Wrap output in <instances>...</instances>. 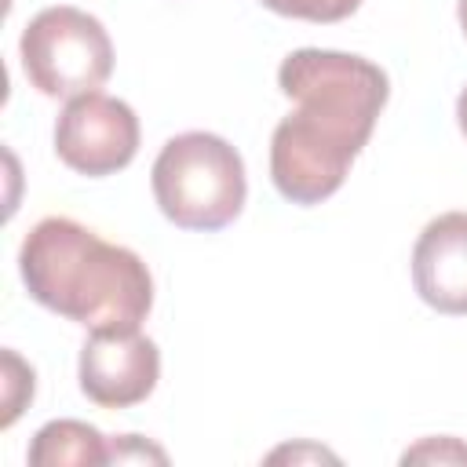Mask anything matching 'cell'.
<instances>
[{
	"instance_id": "cell-14",
	"label": "cell",
	"mask_w": 467,
	"mask_h": 467,
	"mask_svg": "<svg viewBox=\"0 0 467 467\" xmlns=\"http://www.w3.org/2000/svg\"><path fill=\"white\" fill-rule=\"evenodd\" d=\"M456 15H460V26L467 33V0H456Z\"/></svg>"
},
{
	"instance_id": "cell-6",
	"label": "cell",
	"mask_w": 467,
	"mask_h": 467,
	"mask_svg": "<svg viewBox=\"0 0 467 467\" xmlns=\"http://www.w3.org/2000/svg\"><path fill=\"white\" fill-rule=\"evenodd\" d=\"M157 379L161 350L139 328H91L80 347V390L102 409L146 401Z\"/></svg>"
},
{
	"instance_id": "cell-7",
	"label": "cell",
	"mask_w": 467,
	"mask_h": 467,
	"mask_svg": "<svg viewBox=\"0 0 467 467\" xmlns=\"http://www.w3.org/2000/svg\"><path fill=\"white\" fill-rule=\"evenodd\" d=\"M412 285L441 314H467V212H445L423 226L412 248Z\"/></svg>"
},
{
	"instance_id": "cell-5",
	"label": "cell",
	"mask_w": 467,
	"mask_h": 467,
	"mask_svg": "<svg viewBox=\"0 0 467 467\" xmlns=\"http://www.w3.org/2000/svg\"><path fill=\"white\" fill-rule=\"evenodd\" d=\"M139 150V117L128 102L88 91L66 102L55 124V153L66 168L99 179L131 164Z\"/></svg>"
},
{
	"instance_id": "cell-4",
	"label": "cell",
	"mask_w": 467,
	"mask_h": 467,
	"mask_svg": "<svg viewBox=\"0 0 467 467\" xmlns=\"http://www.w3.org/2000/svg\"><path fill=\"white\" fill-rule=\"evenodd\" d=\"M29 84L47 99H77L102 88L113 73L106 26L80 7H44L18 40Z\"/></svg>"
},
{
	"instance_id": "cell-10",
	"label": "cell",
	"mask_w": 467,
	"mask_h": 467,
	"mask_svg": "<svg viewBox=\"0 0 467 467\" xmlns=\"http://www.w3.org/2000/svg\"><path fill=\"white\" fill-rule=\"evenodd\" d=\"M4 379H7V412H4V427L15 423V416L22 412V401L33 398V368L22 365V358L15 350H4Z\"/></svg>"
},
{
	"instance_id": "cell-11",
	"label": "cell",
	"mask_w": 467,
	"mask_h": 467,
	"mask_svg": "<svg viewBox=\"0 0 467 467\" xmlns=\"http://www.w3.org/2000/svg\"><path fill=\"white\" fill-rule=\"evenodd\" d=\"M401 463H467V445L460 438H423L405 449Z\"/></svg>"
},
{
	"instance_id": "cell-8",
	"label": "cell",
	"mask_w": 467,
	"mask_h": 467,
	"mask_svg": "<svg viewBox=\"0 0 467 467\" xmlns=\"http://www.w3.org/2000/svg\"><path fill=\"white\" fill-rule=\"evenodd\" d=\"M29 463L33 467H95L109 463V438H102L99 427L80 423V420H51L36 431L29 445Z\"/></svg>"
},
{
	"instance_id": "cell-3",
	"label": "cell",
	"mask_w": 467,
	"mask_h": 467,
	"mask_svg": "<svg viewBox=\"0 0 467 467\" xmlns=\"http://www.w3.org/2000/svg\"><path fill=\"white\" fill-rule=\"evenodd\" d=\"M161 212L182 230H223L244 208V161L212 131H182L164 142L150 171Z\"/></svg>"
},
{
	"instance_id": "cell-1",
	"label": "cell",
	"mask_w": 467,
	"mask_h": 467,
	"mask_svg": "<svg viewBox=\"0 0 467 467\" xmlns=\"http://www.w3.org/2000/svg\"><path fill=\"white\" fill-rule=\"evenodd\" d=\"M277 88L296 109L274 128L270 179L285 201L321 204L368 142L390 91L387 73L361 55L299 47L281 62Z\"/></svg>"
},
{
	"instance_id": "cell-12",
	"label": "cell",
	"mask_w": 467,
	"mask_h": 467,
	"mask_svg": "<svg viewBox=\"0 0 467 467\" xmlns=\"http://www.w3.org/2000/svg\"><path fill=\"white\" fill-rule=\"evenodd\" d=\"M128 460H142V463L153 460V463H164L168 456H164V449L142 441L139 434H124V438L109 441V463H128Z\"/></svg>"
},
{
	"instance_id": "cell-2",
	"label": "cell",
	"mask_w": 467,
	"mask_h": 467,
	"mask_svg": "<svg viewBox=\"0 0 467 467\" xmlns=\"http://www.w3.org/2000/svg\"><path fill=\"white\" fill-rule=\"evenodd\" d=\"M29 296L84 328H139L153 306L146 263L69 215L40 219L18 252Z\"/></svg>"
},
{
	"instance_id": "cell-13",
	"label": "cell",
	"mask_w": 467,
	"mask_h": 467,
	"mask_svg": "<svg viewBox=\"0 0 467 467\" xmlns=\"http://www.w3.org/2000/svg\"><path fill=\"white\" fill-rule=\"evenodd\" d=\"M456 124H460V131L467 135V88H463L460 99H456Z\"/></svg>"
},
{
	"instance_id": "cell-9",
	"label": "cell",
	"mask_w": 467,
	"mask_h": 467,
	"mask_svg": "<svg viewBox=\"0 0 467 467\" xmlns=\"http://www.w3.org/2000/svg\"><path fill=\"white\" fill-rule=\"evenodd\" d=\"M259 4L285 18H303V22H339L361 7V0H259Z\"/></svg>"
}]
</instances>
